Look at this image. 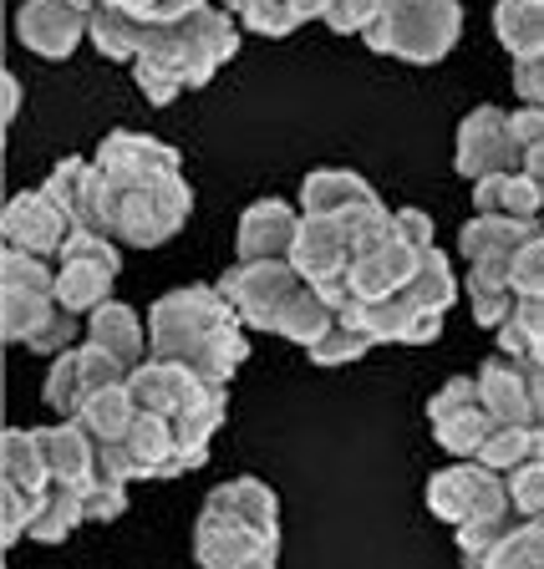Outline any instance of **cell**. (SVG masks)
I'll use <instances>...</instances> for the list:
<instances>
[{
	"label": "cell",
	"instance_id": "56",
	"mask_svg": "<svg viewBox=\"0 0 544 569\" xmlns=\"http://www.w3.org/2000/svg\"><path fill=\"white\" fill-rule=\"evenodd\" d=\"M245 569H280V549H275V555H260V559H249Z\"/></svg>",
	"mask_w": 544,
	"mask_h": 569
},
{
	"label": "cell",
	"instance_id": "43",
	"mask_svg": "<svg viewBox=\"0 0 544 569\" xmlns=\"http://www.w3.org/2000/svg\"><path fill=\"white\" fill-rule=\"evenodd\" d=\"M484 569H544V523H520V529L488 555Z\"/></svg>",
	"mask_w": 544,
	"mask_h": 569
},
{
	"label": "cell",
	"instance_id": "50",
	"mask_svg": "<svg viewBox=\"0 0 544 569\" xmlns=\"http://www.w3.org/2000/svg\"><path fill=\"white\" fill-rule=\"evenodd\" d=\"M514 92H520L524 107H544V51L514 61Z\"/></svg>",
	"mask_w": 544,
	"mask_h": 569
},
{
	"label": "cell",
	"instance_id": "32",
	"mask_svg": "<svg viewBox=\"0 0 544 569\" xmlns=\"http://www.w3.org/2000/svg\"><path fill=\"white\" fill-rule=\"evenodd\" d=\"M148 36H154V26L138 21V16H128V11H112V6H97L92 26H87V41H92L107 61H128V67L142 57Z\"/></svg>",
	"mask_w": 544,
	"mask_h": 569
},
{
	"label": "cell",
	"instance_id": "19",
	"mask_svg": "<svg viewBox=\"0 0 544 569\" xmlns=\"http://www.w3.org/2000/svg\"><path fill=\"white\" fill-rule=\"evenodd\" d=\"M92 163L102 168L107 183H142V178H164V173H184L174 142H158L148 132H107L97 142Z\"/></svg>",
	"mask_w": 544,
	"mask_h": 569
},
{
	"label": "cell",
	"instance_id": "30",
	"mask_svg": "<svg viewBox=\"0 0 544 569\" xmlns=\"http://www.w3.org/2000/svg\"><path fill=\"white\" fill-rule=\"evenodd\" d=\"M0 483L31 488V493L51 488V462L41 452L36 427H6V438H0Z\"/></svg>",
	"mask_w": 544,
	"mask_h": 569
},
{
	"label": "cell",
	"instance_id": "9",
	"mask_svg": "<svg viewBox=\"0 0 544 569\" xmlns=\"http://www.w3.org/2000/svg\"><path fill=\"white\" fill-rule=\"evenodd\" d=\"M300 213L342 219V224H352L356 239H367L372 229L392 219L382 193L362 173H352V168H310L306 183H300Z\"/></svg>",
	"mask_w": 544,
	"mask_h": 569
},
{
	"label": "cell",
	"instance_id": "12",
	"mask_svg": "<svg viewBox=\"0 0 544 569\" xmlns=\"http://www.w3.org/2000/svg\"><path fill=\"white\" fill-rule=\"evenodd\" d=\"M520 163L524 158H520V142H514V128H510V112H504V107L484 102L458 122L453 168H458L468 183H484V178H494V173H514Z\"/></svg>",
	"mask_w": 544,
	"mask_h": 569
},
{
	"label": "cell",
	"instance_id": "29",
	"mask_svg": "<svg viewBox=\"0 0 544 569\" xmlns=\"http://www.w3.org/2000/svg\"><path fill=\"white\" fill-rule=\"evenodd\" d=\"M540 234L534 224H520V219H498V213H474L468 224L458 229V249L468 264L484 260H514L530 239Z\"/></svg>",
	"mask_w": 544,
	"mask_h": 569
},
{
	"label": "cell",
	"instance_id": "17",
	"mask_svg": "<svg viewBox=\"0 0 544 569\" xmlns=\"http://www.w3.org/2000/svg\"><path fill=\"white\" fill-rule=\"evenodd\" d=\"M306 213L285 199H260L239 213L235 229V254L239 264H265V260H290L296 254V234Z\"/></svg>",
	"mask_w": 544,
	"mask_h": 569
},
{
	"label": "cell",
	"instance_id": "33",
	"mask_svg": "<svg viewBox=\"0 0 544 569\" xmlns=\"http://www.w3.org/2000/svg\"><path fill=\"white\" fill-rule=\"evenodd\" d=\"M407 300H413L417 310H427V316H443L448 320V310H453V300L463 296V284H458V274H453V264H448V254H443L438 244L423 254V264H417V274L407 280V290H403Z\"/></svg>",
	"mask_w": 544,
	"mask_h": 569
},
{
	"label": "cell",
	"instance_id": "21",
	"mask_svg": "<svg viewBox=\"0 0 544 569\" xmlns=\"http://www.w3.org/2000/svg\"><path fill=\"white\" fill-rule=\"evenodd\" d=\"M47 193L71 213V224L87 234H107V183L92 158H61L47 178Z\"/></svg>",
	"mask_w": 544,
	"mask_h": 569
},
{
	"label": "cell",
	"instance_id": "40",
	"mask_svg": "<svg viewBox=\"0 0 544 569\" xmlns=\"http://www.w3.org/2000/svg\"><path fill=\"white\" fill-rule=\"evenodd\" d=\"M0 290L57 296V260H36L26 249H6V254H0Z\"/></svg>",
	"mask_w": 544,
	"mask_h": 569
},
{
	"label": "cell",
	"instance_id": "41",
	"mask_svg": "<svg viewBox=\"0 0 544 569\" xmlns=\"http://www.w3.org/2000/svg\"><path fill=\"white\" fill-rule=\"evenodd\" d=\"M229 6V16L235 21H245V31H255V36H290V31H300V16L290 11V0H225Z\"/></svg>",
	"mask_w": 544,
	"mask_h": 569
},
{
	"label": "cell",
	"instance_id": "24",
	"mask_svg": "<svg viewBox=\"0 0 544 569\" xmlns=\"http://www.w3.org/2000/svg\"><path fill=\"white\" fill-rule=\"evenodd\" d=\"M122 452L132 462V483L138 478H184V452H178V432L168 417L138 412L132 432L122 438Z\"/></svg>",
	"mask_w": 544,
	"mask_h": 569
},
{
	"label": "cell",
	"instance_id": "14",
	"mask_svg": "<svg viewBox=\"0 0 544 569\" xmlns=\"http://www.w3.org/2000/svg\"><path fill=\"white\" fill-rule=\"evenodd\" d=\"M336 320L356 326L372 346H433L438 341V331H443V316L417 310L403 290L387 296V300H356V306L346 310V316H336Z\"/></svg>",
	"mask_w": 544,
	"mask_h": 569
},
{
	"label": "cell",
	"instance_id": "55",
	"mask_svg": "<svg viewBox=\"0 0 544 569\" xmlns=\"http://www.w3.org/2000/svg\"><path fill=\"white\" fill-rule=\"evenodd\" d=\"M524 173H530L534 178V183H544V142H540V148H530V153H524Z\"/></svg>",
	"mask_w": 544,
	"mask_h": 569
},
{
	"label": "cell",
	"instance_id": "34",
	"mask_svg": "<svg viewBox=\"0 0 544 569\" xmlns=\"http://www.w3.org/2000/svg\"><path fill=\"white\" fill-rule=\"evenodd\" d=\"M138 412L142 407L132 402L128 387H107V391H97L92 402L71 417V422H82V432L92 442H122L132 432V422H138Z\"/></svg>",
	"mask_w": 544,
	"mask_h": 569
},
{
	"label": "cell",
	"instance_id": "18",
	"mask_svg": "<svg viewBox=\"0 0 544 569\" xmlns=\"http://www.w3.org/2000/svg\"><path fill=\"white\" fill-rule=\"evenodd\" d=\"M352 260H356L352 224L326 219V213H306V219H300V234H296V254H290V264H296V270L306 274L316 290H320V284L346 280Z\"/></svg>",
	"mask_w": 544,
	"mask_h": 569
},
{
	"label": "cell",
	"instance_id": "38",
	"mask_svg": "<svg viewBox=\"0 0 544 569\" xmlns=\"http://www.w3.org/2000/svg\"><path fill=\"white\" fill-rule=\"evenodd\" d=\"M520 513L504 509V513H488V519H474V523H463V529H453V545H458V559L468 569H484L488 555H494L504 539H510L514 529H520Z\"/></svg>",
	"mask_w": 544,
	"mask_h": 569
},
{
	"label": "cell",
	"instance_id": "42",
	"mask_svg": "<svg viewBox=\"0 0 544 569\" xmlns=\"http://www.w3.org/2000/svg\"><path fill=\"white\" fill-rule=\"evenodd\" d=\"M41 498H47V493H31V488H11V483H0V539H6V549L21 545L26 533L36 529Z\"/></svg>",
	"mask_w": 544,
	"mask_h": 569
},
{
	"label": "cell",
	"instance_id": "6",
	"mask_svg": "<svg viewBox=\"0 0 544 569\" xmlns=\"http://www.w3.org/2000/svg\"><path fill=\"white\" fill-rule=\"evenodd\" d=\"M463 36V6L458 0H413L403 11H382L367 26V41L377 57H397L413 67H433L443 61Z\"/></svg>",
	"mask_w": 544,
	"mask_h": 569
},
{
	"label": "cell",
	"instance_id": "53",
	"mask_svg": "<svg viewBox=\"0 0 544 569\" xmlns=\"http://www.w3.org/2000/svg\"><path fill=\"white\" fill-rule=\"evenodd\" d=\"M530 371V397H534V412H540V422H544V361L540 367H524Z\"/></svg>",
	"mask_w": 544,
	"mask_h": 569
},
{
	"label": "cell",
	"instance_id": "28",
	"mask_svg": "<svg viewBox=\"0 0 544 569\" xmlns=\"http://www.w3.org/2000/svg\"><path fill=\"white\" fill-rule=\"evenodd\" d=\"M510 264L514 260H484V264H468V274H463V296H468V310H474V320L484 331H498L514 316V306H520Z\"/></svg>",
	"mask_w": 544,
	"mask_h": 569
},
{
	"label": "cell",
	"instance_id": "48",
	"mask_svg": "<svg viewBox=\"0 0 544 569\" xmlns=\"http://www.w3.org/2000/svg\"><path fill=\"white\" fill-rule=\"evenodd\" d=\"M102 6L128 11V16H138V21H148V26H168V21H184V16L204 11L209 0H102Z\"/></svg>",
	"mask_w": 544,
	"mask_h": 569
},
{
	"label": "cell",
	"instance_id": "25",
	"mask_svg": "<svg viewBox=\"0 0 544 569\" xmlns=\"http://www.w3.org/2000/svg\"><path fill=\"white\" fill-rule=\"evenodd\" d=\"M82 341L102 346L107 356H118L128 371H138L148 356H154V346H148V326H142V316L132 306H122V300H107L102 310H92L87 316V331Z\"/></svg>",
	"mask_w": 544,
	"mask_h": 569
},
{
	"label": "cell",
	"instance_id": "57",
	"mask_svg": "<svg viewBox=\"0 0 544 569\" xmlns=\"http://www.w3.org/2000/svg\"><path fill=\"white\" fill-rule=\"evenodd\" d=\"M71 6H77V11H82V16H92L97 6H102V0H71Z\"/></svg>",
	"mask_w": 544,
	"mask_h": 569
},
{
	"label": "cell",
	"instance_id": "15",
	"mask_svg": "<svg viewBox=\"0 0 544 569\" xmlns=\"http://www.w3.org/2000/svg\"><path fill=\"white\" fill-rule=\"evenodd\" d=\"M87 26H92V16H82L71 0H26L16 11L21 47L41 61H67L87 41Z\"/></svg>",
	"mask_w": 544,
	"mask_h": 569
},
{
	"label": "cell",
	"instance_id": "35",
	"mask_svg": "<svg viewBox=\"0 0 544 569\" xmlns=\"http://www.w3.org/2000/svg\"><path fill=\"white\" fill-rule=\"evenodd\" d=\"M61 310L57 296H26V290H0V336L16 346H31Z\"/></svg>",
	"mask_w": 544,
	"mask_h": 569
},
{
	"label": "cell",
	"instance_id": "58",
	"mask_svg": "<svg viewBox=\"0 0 544 569\" xmlns=\"http://www.w3.org/2000/svg\"><path fill=\"white\" fill-rule=\"evenodd\" d=\"M534 432H540V452H544V422H540V427H534Z\"/></svg>",
	"mask_w": 544,
	"mask_h": 569
},
{
	"label": "cell",
	"instance_id": "26",
	"mask_svg": "<svg viewBox=\"0 0 544 569\" xmlns=\"http://www.w3.org/2000/svg\"><path fill=\"white\" fill-rule=\"evenodd\" d=\"M36 438H41V452L51 462V483H71V488H87L97 473V442L82 432V422H61L51 427H36Z\"/></svg>",
	"mask_w": 544,
	"mask_h": 569
},
{
	"label": "cell",
	"instance_id": "31",
	"mask_svg": "<svg viewBox=\"0 0 544 569\" xmlns=\"http://www.w3.org/2000/svg\"><path fill=\"white\" fill-rule=\"evenodd\" d=\"M494 36L514 61L544 51V0H498L494 6Z\"/></svg>",
	"mask_w": 544,
	"mask_h": 569
},
{
	"label": "cell",
	"instance_id": "27",
	"mask_svg": "<svg viewBox=\"0 0 544 569\" xmlns=\"http://www.w3.org/2000/svg\"><path fill=\"white\" fill-rule=\"evenodd\" d=\"M474 209L544 229V189L524 173V168H514V173H494V178H484V183H474Z\"/></svg>",
	"mask_w": 544,
	"mask_h": 569
},
{
	"label": "cell",
	"instance_id": "22",
	"mask_svg": "<svg viewBox=\"0 0 544 569\" xmlns=\"http://www.w3.org/2000/svg\"><path fill=\"white\" fill-rule=\"evenodd\" d=\"M474 377H478V397H484L488 417L498 427H540V412H534V397H530V371L514 356L494 351Z\"/></svg>",
	"mask_w": 544,
	"mask_h": 569
},
{
	"label": "cell",
	"instance_id": "39",
	"mask_svg": "<svg viewBox=\"0 0 544 569\" xmlns=\"http://www.w3.org/2000/svg\"><path fill=\"white\" fill-rule=\"evenodd\" d=\"M77 523H87L82 519V488L51 483L47 498H41V513H36L31 539H41V545H61V539L77 533Z\"/></svg>",
	"mask_w": 544,
	"mask_h": 569
},
{
	"label": "cell",
	"instance_id": "7",
	"mask_svg": "<svg viewBox=\"0 0 544 569\" xmlns=\"http://www.w3.org/2000/svg\"><path fill=\"white\" fill-rule=\"evenodd\" d=\"M122 270V244L112 234H77L67 239V249L57 254V300L77 316H92L112 300V284Z\"/></svg>",
	"mask_w": 544,
	"mask_h": 569
},
{
	"label": "cell",
	"instance_id": "11",
	"mask_svg": "<svg viewBox=\"0 0 544 569\" xmlns=\"http://www.w3.org/2000/svg\"><path fill=\"white\" fill-rule=\"evenodd\" d=\"M132 371L122 367L118 356H107L102 346L82 341V346H71L67 356H57L47 371V407L61 417H77L87 402H92L97 391L107 387H128Z\"/></svg>",
	"mask_w": 544,
	"mask_h": 569
},
{
	"label": "cell",
	"instance_id": "3",
	"mask_svg": "<svg viewBox=\"0 0 544 569\" xmlns=\"http://www.w3.org/2000/svg\"><path fill=\"white\" fill-rule=\"evenodd\" d=\"M219 290L229 296V306L239 310L249 331L285 336V341L306 346V351L336 326V310L320 300V290L290 260H265V264L235 260L219 274Z\"/></svg>",
	"mask_w": 544,
	"mask_h": 569
},
{
	"label": "cell",
	"instance_id": "49",
	"mask_svg": "<svg viewBox=\"0 0 544 569\" xmlns=\"http://www.w3.org/2000/svg\"><path fill=\"white\" fill-rule=\"evenodd\" d=\"M382 16V0H336L332 16H326V26H332L336 36H367V26Z\"/></svg>",
	"mask_w": 544,
	"mask_h": 569
},
{
	"label": "cell",
	"instance_id": "10",
	"mask_svg": "<svg viewBox=\"0 0 544 569\" xmlns=\"http://www.w3.org/2000/svg\"><path fill=\"white\" fill-rule=\"evenodd\" d=\"M427 427H433V442L458 458H478L484 438L494 432V417H488L484 397H478V377H453L443 381L433 397H427Z\"/></svg>",
	"mask_w": 544,
	"mask_h": 569
},
{
	"label": "cell",
	"instance_id": "51",
	"mask_svg": "<svg viewBox=\"0 0 544 569\" xmlns=\"http://www.w3.org/2000/svg\"><path fill=\"white\" fill-rule=\"evenodd\" d=\"M510 128H514V142H520V158H524L530 148L544 142V107H520V112H510Z\"/></svg>",
	"mask_w": 544,
	"mask_h": 569
},
{
	"label": "cell",
	"instance_id": "47",
	"mask_svg": "<svg viewBox=\"0 0 544 569\" xmlns=\"http://www.w3.org/2000/svg\"><path fill=\"white\" fill-rule=\"evenodd\" d=\"M510 280H514V290H520V300H544V229L514 254Z\"/></svg>",
	"mask_w": 544,
	"mask_h": 569
},
{
	"label": "cell",
	"instance_id": "4",
	"mask_svg": "<svg viewBox=\"0 0 544 569\" xmlns=\"http://www.w3.org/2000/svg\"><path fill=\"white\" fill-rule=\"evenodd\" d=\"M433 249V219L423 209H392L387 224H377L367 239H356V260L346 270L356 300H387L407 290L423 254Z\"/></svg>",
	"mask_w": 544,
	"mask_h": 569
},
{
	"label": "cell",
	"instance_id": "45",
	"mask_svg": "<svg viewBox=\"0 0 544 569\" xmlns=\"http://www.w3.org/2000/svg\"><path fill=\"white\" fill-rule=\"evenodd\" d=\"M504 488H510V509L524 523H544V458L524 462L520 473L504 478Z\"/></svg>",
	"mask_w": 544,
	"mask_h": 569
},
{
	"label": "cell",
	"instance_id": "20",
	"mask_svg": "<svg viewBox=\"0 0 544 569\" xmlns=\"http://www.w3.org/2000/svg\"><path fill=\"white\" fill-rule=\"evenodd\" d=\"M275 549L280 545L255 533L249 523L199 509V523H194V559H199V569H245L249 559L275 555Z\"/></svg>",
	"mask_w": 544,
	"mask_h": 569
},
{
	"label": "cell",
	"instance_id": "5",
	"mask_svg": "<svg viewBox=\"0 0 544 569\" xmlns=\"http://www.w3.org/2000/svg\"><path fill=\"white\" fill-rule=\"evenodd\" d=\"M107 183V178H102ZM194 189L184 173L142 178V183H107V234L128 249H158L189 224Z\"/></svg>",
	"mask_w": 544,
	"mask_h": 569
},
{
	"label": "cell",
	"instance_id": "44",
	"mask_svg": "<svg viewBox=\"0 0 544 569\" xmlns=\"http://www.w3.org/2000/svg\"><path fill=\"white\" fill-rule=\"evenodd\" d=\"M372 351V341L362 331H356V326H346V320H336L332 331L320 336L316 346H310V361H316V367H352V361H362V356Z\"/></svg>",
	"mask_w": 544,
	"mask_h": 569
},
{
	"label": "cell",
	"instance_id": "52",
	"mask_svg": "<svg viewBox=\"0 0 544 569\" xmlns=\"http://www.w3.org/2000/svg\"><path fill=\"white\" fill-rule=\"evenodd\" d=\"M332 6H336V0H290V11H296L300 21H326V16H332Z\"/></svg>",
	"mask_w": 544,
	"mask_h": 569
},
{
	"label": "cell",
	"instance_id": "46",
	"mask_svg": "<svg viewBox=\"0 0 544 569\" xmlns=\"http://www.w3.org/2000/svg\"><path fill=\"white\" fill-rule=\"evenodd\" d=\"M122 509H128V483H118V478H92L82 488L87 523H112V519H122Z\"/></svg>",
	"mask_w": 544,
	"mask_h": 569
},
{
	"label": "cell",
	"instance_id": "1",
	"mask_svg": "<svg viewBox=\"0 0 544 569\" xmlns=\"http://www.w3.org/2000/svg\"><path fill=\"white\" fill-rule=\"evenodd\" d=\"M249 326L219 284H178L148 310L154 361H178L204 381H225L249 361Z\"/></svg>",
	"mask_w": 544,
	"mask_h": 569
},
{
	"label": "cell",
	"instance_id": "23",
	"mask_svg": "<svg viewBox=\"0 0 544 569\" xmlns=\"http://www.w3.org/2000/svg\"><path fill=\"white\" fill-rule=\"evenodd\" d=\"M204 513L239 519V523H249L255 533H265V539L280 545V498H275V488L265 483V478H229V483L209 488Z\"/></svg>",
	"mask_w": 544,
	"mask_h": 569
},
{
	"label": "cell",
	"instance_id": "37",
	"mask_svg": "<svg viewBox=\"0 0 544 569\" xmlns=\"http://www.w3.org/2000/svg\"><path fill=\"white\" fill-rule=\"evenodd\" d=\"M534 458H544V452H540V432H534V427H498L494 422V432L484 438V448H478L474 462L494 468L498 478H510V473H520L524 462H534Z\"/></svg>",
	"mask_w": 544,
	"mask_h": 569
},
{
	"label": "cell",
	"instance_id": "13",
	"mask_svg": "<svg viewBox=\"0 0 544 569\" xmlns=\"http://www.w3.org/2000/svg\"><path fill=\"white\" fill-rule=\"evenodd\" d=\"M0 234H6V249H26L36 260H57L67 249V239L77 234V224H71V213L41 183V189L11 193L6 213H0Z\"/></svg>",
	"mask_w": 544,
	"mask_h": 569
},
{
	"label": "cell",
	"instance_id": "8",
	"mask_svg": "<svg viewBox=\"0 0 544 569\" xmlns=\"http://www.w3.org/2000/svg\"><path fill=\"white\" fill-rule=\"evenodd\" d=\"M504 509H510L504 478L474 458H458L427 478V513L438 523H448V529H463V523L488 519V513H504Z\"/></svg>",
	"mask_w": 544,
	"mask_h": 569
},
{
	"label": "cell",
	"instance_id": "54",
	"mask_svg": "<svg viewBox=\"0 0 544 569\" xmlns=\"http://www.w3.org/2000/svg\"><path fill=\"white\" fill-rule=\"evenodd\" d=\"M16 112H21V82L6 71V122H16Z\"/></svg>",
	"mask_w": 544,
	"mask_h": 569
},
{
	"label": "cell",
	"instance_id": "59",
	"mask_svg": "<svg viewBox=\"0 0 544 569\" xmlns=\"http://www.w3.org/2000/svg\"><path fill=\"white\" fill-rule=\"evenodd\" d=\"M540 189H544V183H540Z\"/></svg>",
	"mask_w": 544,
	"mask_h": 569
},
{
	"label": "cell",
	"instance_id": "36",
	"mask_svg": "<svg viewBox=\"0 0 544 569\" xmlns=\"http://www.w3.org/2000/svg\"><path fill=\"white\" fill-rule=\"evenodd\" d=\"M498 351L514 356L520 367H540L544 361V300H520L514 316L498 326Z\"/></svg>",
	"mask_w": 544,
	"mask_h": 569
},
{
	"label": "cell",
	"instance_id": "16",
	"mask_svg": "<svg viewBox=\"0 0 544 569\" xmlns=\"http://www.w3.org/2000/svg\"><path fill=\"white\" fill-rule=\"evenodd\" d=\"M214 381H204L199 371L189 367H178V361H142L138 371L128 377V391H132V402L142 407V412H154V417H168V422H178V417H189L194 407L209 397Z\"/></svg>",
	"mask_w": 544,
	"mask_h": 569
},
{
	"label": "cell",
	"instance_id": "2",
	"mask_svg": "<svg viewBox=\"0 0 544 569\" xmlns=\"http://www.w3.org/2000/svg\"><path fill=\"white\" fill-rule=\"evenodd\" d=\"M235 51H239V21L229 11H219V6H204V11L184 16V21L154 26L142 57L132 61V77H138L148 102L168 107L178 92L214 82V71L225 67Z\"/></svg>",
	"mask_w": 544,
	"mask_h": 569
}]
</instances>
